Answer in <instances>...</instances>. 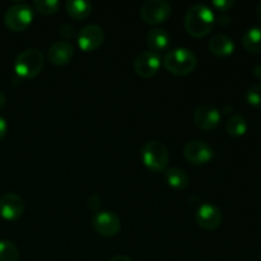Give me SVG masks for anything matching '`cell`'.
<instances>
[{
	"instance_id": "obj_1",
	"label": "cell",
	"mask_w": 261,
	"mask_h": 261,
	"mask_svg": "<svg viewBox=\"0 0 261 261\" xmlns=\"http://www.w3.org/2000/svg\"><path fill=\"white\" fill-rule=\"evenodd\" d=\"M186 32L195 38L208 36L216 24V15L213 10L204 4H195L188 9L185 14Z\"/></svg>"
},
{
	"instance_id": "obj_2",
	"label": "cell",
	"mask_w": 261,
	"mask_h": 261,
	"mask_svg": "<svg viewBox=\"0 0 261 261\" xmlns=\"http://www.w3.org/2000/svg\"><path fill=\"white\" fill-rule=\"evenodd\" d=\"M166 70L173 75L184 76L193 73L198 65V58L191 50L185 47L172 48L168 51L163 60Z\"/></svg>"
},
{
	"instance_id": "obj_3",
	"label": "cell",
	"mask_w": 261,
	"mask_h": 261,
	"mask_svg": "<svg viewBox=\"0 0 261 261\" xmlns=\"http://www.w3.org/2000/svg\"><path fill=\"white\" fill-rule=\"evenodd\" d=\"M45 65V56L38 48H27L18 54L14 61V70L20 78L31 79L42 71Z\"/></svg>"
},
{
	"instance_id": "obj_4",
	"label": "cell",
	"mask_w": 261,
	"mask_h": 261,
	"mask_svg": "<svg viewBox=\"0 0 261 261\" xmlns=\"http://www.w3.org/2000/svg\"><path fill=\"white\" fill-rule=\"evenodd\" d=\"M140 157L148 170L153 172L166 171L170 161V153L167 147L158 140H149L145 143L140 150Z\"/></svg>"
},
{
	"instance_id": "obj_5",
	"label": "cell",
	"mask_w": 261,
	"mask_h": 261,
	"mask_svg": "<svg viewBox=\"0 0 261 261\" xmlns=\"http://www.w3.org/2000/svg\"><path fill=\"white\" fill-rule=\"evenodd\" d=\"M33 20V10L25 3H18L7 9L4 14V23L13 32H23L31 25Z\"/></svg>"
},
{
	"instance_id": "obj_6",
	"label": "cell",
	"mask_w": 261,
	"mask_h": 261,
	"mask_svg": "<svg viewBox=\"0 0 261 261\" xmlns=\"http://www.w3.org/2000/svg\"><path fill=\"white\" fill-rule=\"evenodd\" d=\"M171 14L172 7L165 0H147L140 7V17L148 24H161L166 22Z\"/></svg>"
},
{
	"instance_id": "obj_7",
	"label": "cell",
	"mask_w": 261,
	"mask_h": 261,
	"mask_svg": "<svg viewBox=\"0 0 261 261\" xmlns=\"http://www.w3.org/2000/svg\"><path fill=\"white\" fill-rule=\"evenodd\" d=\"M79 48L84 53L96 51L105 42V31L98 24H87L82 28L76 36Z\"/></svg>"
},
{
	"instance_id": "obj_8",
	"label": "cell",
	"mask_w": 261,
	"mask_h": 261,
	"mask_svg": "<svg viewBox=\"0 0 261 261\" xmlns=\"http://www.w3.org/2000/svg\"><path fill=\"white\" fill-rule=\"evenodd\" d=\"M184 157L195 166L206 165L214 157V150L204 140H190L184 147Z\"/></svg>"
},
{
	"instance_id": "obj_9",
	"label": "cell",
	"mask_w": 261,
	"mask_h": 261,
	"mask_svg": "<svg viewBox=\"0 0 261 261\" xmlns=\"http://www.w3.org/2000/svg\"><path fill=\"white\" fill-rule=\"evenodd\" d=\"M94 231L103 237H114L121 229V219L114 212H98L92 218Z\"/></svg>"
},
{
	"instance_id": "obj_10",
	"label": "cell",
	"mask_w": 261,
	"mask_h": 261,
	"mask_svg": "<svg viewBox=\"0 0 261 261\" xmlns=\"http://www.w3.org/2000/svg\"><path fill=\"white\" fill-rule=\"evenodd\" d=\"M195 221L198 226L204 231H214L221 227L223 222V214L221 209L212 203H204L198 208L195 213Z\"/></svg>"
},
{
	"instance_id": "obj_11",
	"label": "cell",
	"mask_w": 261,
	"mask_h": 261,
	"mask_svg": "<svg viewBox=\"0 0 261 261\" xmlns=\"http://www.w3.org/2000/svg\"><path fill=\"white\" fill-rule=\"evenodd\" d=\"M193 120L198 129L209 132V130H213L218 126L222 120V114L213 105L204 103L195 110Z\"/></svg>"
},
{
	"instance_id": "obj_12",
	"label": "cell",
	"mask_w": 261,
	"mask_h": 261,
	"mask_svg": "<svg viewBox=\"0 0 261 261\" xmlns=\"http://www.w3.org/2000/svg\"><path fill=\"white\" fill-rule=\"evenodd\" d=\"M161 68V56L153 51H144L134 60V70L140 78H152Z\"/></svg>"
},
{
	"instance_id": "obj_13",
	"label": "cell",
	"mask_w": 261,
	"mask_h": 261,
	"mask_svg": "<svg viewBox=\"0 0 261 261\" xmlns=\"http://www.w3.org/2000/svg\"><path fill=\"white\" fill-rule=\"evenodd\" d=\"M24 212V201L18 194L7 193L0 198V216L7 221L20 218Z\"/></svg>"
},
{
	"instance_id": "obj_14",
	"label": "cell",
	"mask_w": 261,
	"mask_h": 261,
	"mask_svg": "<svg viewBox=\"0 0 261 261\" xmlns=\"http://www.w3.org/2000/svg\"><path fill=\"white\" fill-rule=\"evenodd\" d=\"M74 56V47L69 41H56L48 47L47 58L53 65H68Z\"/></svg>"
},
{
	"instance_id": "obj_15",
	"label": "cell",
	"mask_w": 261,
	"mask_h": 261,
	"mask_svg": "<svg viewBox=\"0 0 261 261\" xmlns=\"http://www.w3.org/2000/svg\"><path fill=\"white\" fill-rule=\"evenodd\" d=\"M208 48L213 55L218 56V58H226L233 54L234 51V42L229 36L223 35V33H218L214 35L213 37L209 40Z\"/></svg>"
},
{
	"instance_id": "obj_16",
	"label": "cell",
	"mask_w": 261,
	"mask_h": 261,
	"mask_svg": "<svg viewBox=\"0 0 261 261\" xmlns=\"http://www.w3.org/2000/svg\"><path fill=\"white\" fill-rule=\"evenodd\" d=\"M147 43L153 53L165 51L170 45V35L163 28H153L147 33Z\"/></svg>"
},
{
	"instance_id": "obj_17",
	"label": "cell",
	"mask_w": 261,
	"mask_h": 261,
	"mask_svg": "<svg viewBox=\"0 0 261 261\" xmlns=\"http://www.w3.org/2000/svg\"><path fill=\"white\" fill-rule=\"evenodd\" d=\"M165 180L167 185L175 190H185L190 182L188 173L178 167L167 168L165 171Z\"/></svg>"
},
{
	"instance_id": "obj_18",
	"label": "cell",
	"mask_w": 261,
	"mask_h": 261,
	"mask_svg": "<svg viewBox=\"0 0 261 261\" xmlns=\"http://www.w3.org/2000/svg\"><path fill=\"white\" fill-rule=\"evenodd\" d=\"M65 9L73 19L83 20L92 13V4L86 0H68Z\"/></svg>"
},
{
	"instance_id": "obj_19",
	"label": "cell",
	"mask_w": 261,
	"mask_h": 261,
	"mask_svg": "<svg viewBox=\"0 0 261 261\" xmlns=\"http://www.w3.org/2000/svg\"><path fill=\"white\" fill-rule=\"evenodd\" d=\"M242 46L251 54H261V27H252L242 36Z\"/></svg>"
},
{
	"instance_id": "obj_20",
	"label": "cell",
	"mask_w": 261,
	"mask_h": 261,
	"mask_svg": "<svg viewBox=\"0 0 261 261\" xmlns=\"http://www.w3.org/2000/svg\"><path fill=\"white\" fill-rule=\"evenodd\" d=\"M247 129H249L247 120L240 114L232 115L228 119V121L226 122V130L229 137L232 138L244 137L246 134Z\"/></svg>"
},
{
	"instance_id": "obj_21",
	"label": "cell",
	"mask_w": 261,
	"mask_h": 261,
	"mask_svg": "<svg viewBox=\"0 0 261 261\" xmlns=\"http://www.w3.org/2000/svg\"><path fill=\"white\" fill-rule=\"evenodd\" d=\"M19 250L8 240H0V261H18Z\"/></svg>"
},
{
	"instance_id": "obj_22",
	"label": "cell",
	"mask_w": 261,
	"mask_h": 261,
	"mask_svg": "<svg viewBox=\"0 0 261 261\" xmlns=\"http://www.w3.org/2000/svg\"><path fill=\"white\" fill-rule=\"evenodd\" d=\"M36 12H38L42 15H51L55 14L60 8V3L58 0H35L33 2Z\"/></svg>"
},
{
	"instance_id": "obj_23",
	"label": "cell",
	"mask_w": 261,
	"mask_h": 261,
	"mask_svg": "<svg viewBox=\"0 0 261 261\" xmlns=\"http://www.w3.org/2000/svg\"><path fill=\"white\" fill-rule=\"evenodd\" d=\"M247 103L254 107H261V83L254 84L246 92Z\"/></svg>"
},
{
	"instance_id": "obj_24",
	"label": "cell",
	"mask_w": 261,
	"mask_h": 261,
	"mask_svg": "<svg viewBox=\"0 0 261 261\" xmlns=\"http://www.w3.org/2000/svg\"><path fill=\"white\" fill-rule=\"evenodd\" d=\"M58 32L59 35H60L63 38H65V40H71V38L75 36L76 31L71 24H69V23H64V24H61L60 27H59Z\"/></svg>"
},
{
	"instance_id": "obj_25",
	"label": "cell",
	"mask_w": 261,
	"mask_h": 261,
	"mask_svg": "<svg viewBox=\"0 0 261 261\" xmlns=\"http://www.w3.org/2000/svg\"><path fill=\"white\" fill-rule=\"evenodd\" d=\"M212 5H213L217 10L223 13L231 9L234 5V2L233 0H214V2H212Z\"/></svg>"
},
{
	"instance_id": "obj_26",
	"label": "cell",
	"mask_w": 261,
	"mask_h": 261,
	"mask_svg": "<svg viewBox=\"0 0 261 261\" xmlns=\"http://www.w3.org/2000/svg\"><path fill=\"white\" fill-rule=\"evenodd\" d=\"M88 206L92 209V211H97V209L101 206V198L96 194H93L92 196L88 198Z\"/></svg>"
},
{
	"instance_id": "obj_27",
	"label": "cell",
	"mask_w": 261,
	"mask_h": 261,
	"mask_svg": "<svg viewBox=\"0 0 261 261\" xmlns=\"http://www.w3.org/2000/svg\"><path fill=\"white\" fill-rule=\"evenodd\" d=\"M216 22L218 23L222 27H227L232 23V18L229 15H219V17L216 18Z\"/></svg>"
},
{
	"instance_id": "obj_28",
	"label": "cell",
	"mask_w": 261,
	"mask_h": 261,
	"mask_svg": "<svg viewBox=\"0 0 261 261\" xmlns=\"http://www.w3.org/2000/svg\"><path fill=\"white\" fill-rule=\"evenodd\" d=\"M8 133V124L4 117L0 116V140L4 139Z\"/></svg>"
},
{
	"instance_id": "obj_29",
	"label": "cell",
	"mask_w": 261,
	"mask_h": 261,
	"mask_svg": "<svg viewBox=\"0 0 261 261\" xmlns=\"http://www.w3.org/2000/svg\"><path fill=\"white\" fill-rule=\"evenodd\" d=\"M109 261H133L129 256L126 255H116V256L111 257Z\"/></svg>"
},
{
	"instance_id": "obj_30",
	"label": "cell",
	"mask_w": 261,
	"mask_h": 261,
	"mask_svg": "<svg viewBox=\"0 0 261 261\" xmlns=\"http://www.w3.org/2000/svg\"><path fill=\"white\" fill-rule=\"evenodd\" d=\"M252 74L261 81V64L260 65H256L254 69H252Z\"/></svg>"
},
{
	"instance_id": "obj_31",
	"label": "cell",
	"mask_w": 261,
	"mask_h": 261,
	"mask_svg": "<svg viewBox=\"0 0 261 261\" xmlns=\"http://www.w3.org/2000/svg\"><path fill=\"white\" fill-rule=\"evenodd\" d=\"M5 106V96L3 92H0V110Z\"/></svg>"
},
{
	"instance_id": "obj_32",
	"label": "cell",
	"mask_w": 261,
	"mask_h": 261,
	"mask_svg": "<svg viewBox=\"0 0 261 261\" xmlns=\"http://www.w3.org/2000/svg\"><path fill=\"white\" fill-rule=\"evenodd\" d=\"M256 18L261 22V2L257 4V7H256Z\"/></svg>"
},
{
	"instance_id": "obj_33",
	"label": "cell",
	"mask_w": 261,
	"mask_h": 261,
	"mask_svg": "<svg viewBox=\"0 0 261 261\" xmlns=\"http://www.w3.org/2000/svg\"><path fill=\"white\" fill-rule=\"evenodd\" d=\"M231 111H233V107L232 106H224L223 107L224 114H231Z\"/></svg>"
},
{
	"instance_id": "obj_34",
	"label": "cell",
	"mask_w": 261,
	"mask_h": 261,
	"mask_svg": "<svg viewBox=\"0 0 261 261\" xmlns=\"http://www.w3.org/2000/svg\"><path fill=\"white\" fill-rule=\"evenodd\" d=\"M260 261H261V254H260Z\"/></svg>"
}]
</instances>
